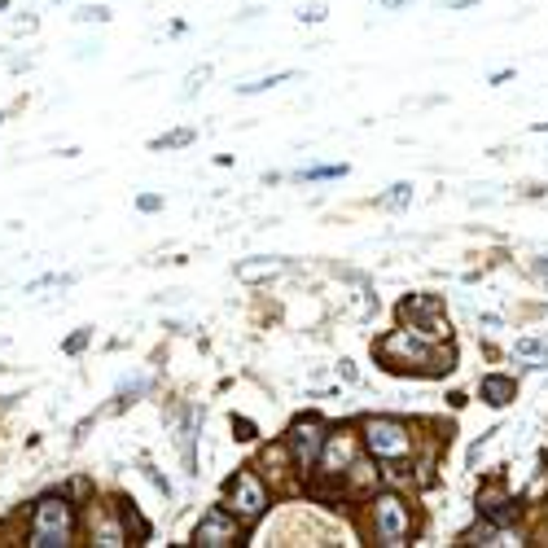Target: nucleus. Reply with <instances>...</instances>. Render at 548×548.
<instances>
[{"label":"nucleus","instance_id":"1","mask_svg":"<svg viewBox=\"0 0 548 548\" xmlns=\"http://www.w3.org/2000/svg\"><path fill=\"white\" fill-rule=\"evenodd\" d=\"M377 360H382V369H391V373H452L456 364H452V351H435V346L421 343V334L417 329H400V334H386L382 343H377Z\"/></svg>","mask_w":548,"mask_h":548},{"label":"nucleus","instance_id":"11","mask_svg":"<svg viewBox=\"0 0 548 548\" xmlns=\"http://www.w3.org/2000/svg\"><path fill=\"white\" fill-rule=\"evenodd\" d=\"M285 268L281 259H264V264H238V276L241 281H264V276H276Z\"/></svg>","mask_w":548,"mask_h":548},{"label":"nucleus","instance_id":"12","mask_svg":"<svg viewBox=\"0 0 548 548\" xmlns=\"http://www.w3.org/2000/svg\"><path fill=\"white\" fill-rule=\"evenodd\" d=\"M123 531H132V540H149V522L132 509V500L123 505Z\"/></svg>","mask_w":548,"mask_h":548},{"label":"nucleus","instance_id":"18","mask_svg":"<svg viewBox=\"0 0 548 548\" xmlns=\"http://www.w3.org/2000/svg\"><path fill=\"white\" fill-rule=\"evenodd\" d=\"M233 430H238V439H255V426H250L246 417H238V421H233Z\"/></svg>","mask_w":548,"mask_h":548},{"label":"nucleus","instance_id":"21","mask_svg":"<svg viewBox=\"0 0 548 548\" xmlns=\"http://www.w3.org/2000/svg\"><path fill=\"white\" fill-rule=\"evenodd\" d=\"M303 18H308V22H320V18H325V9H320V4H308V13H303Z\"/></svg>","mask_w":548,"mask_h":548},{"label":"nucleus","instance_id":"9","mask_svg":"<svg viewBox=\"0 0 548 548\" xmlns=\"http://www.w3.org/2000/svg\"><path fill=\"white\" fill-rule=\"evenodd\" d=\"M479 509H482V517H487L491 526H505V522H514V517H517L514 500H509V496H496V491H487V496H482Z\"/></svg>","mask_w":548,"mask_h":548},{"label":"nucleus","instance_id":"14","mask_svg":"<svg viewBox=\"0 0 548 548\" xmlns=\"http://www.w3.org/2000/svg\"><path fill=\"white\" fill-rule=\"evenodd\" d=\"M285 79H290V75H268V79H255V84H246L241 93L250 97V93H264V88H276V84H285Z\"/></svg>","mask_w":548,"mask_h":548},{"label":"nucleus","instance_id":"13","mask_svg":"<svg viewBox=\"0 0 548 548\" xmlns=\"http://www.w3.org/2000/svg\"><path fill=\"white\" fill-rule=\"evenodd\" d=\"M514 355H522V360L548 355V338H517V343H514Z\"/></svg>","mask_w":548,"mask_h":548},{"label":"nucleus","instance_id":"5","mask_svg":"<svg viewBox=\"0 0 548 548\" xmlns=\"http://www.w3.org/2000/svg\"><path fill=\"white\" fill-rule=\"evenodd\" d=\"M325 447H329L325 421L303 417V421H294V426H290V456H294V465H299V470H311V465L320 461V452H325Z\"/></svg>","mask_w":548,"mask_h":548},{"label":"nucleus","instance_id":"2","mask_svg":"<svg viewBox=\"0 0 548 548\" xmlns=\"http://www.w3.org/2000/svg\"><path fill=\"white\" fill-rule=\"evenodd\" d=\"M70 540H75V514H70V505L62 496H44L31 514V535H27V544L31 548H67Z\"/></svg>","mask_w":548,"mask_h":548},{"label":"nucleus","instance_id":"17","mask_svg":"<svg viewBox=\"0 0 548 548\" xmlns=\"http://www.w3.org/2000/svg\"><path fill=\"white\" fill-rule=\"evenodd\" d=\"M409 193H412L409 184H395V189L386 193V202H391V206H400V202H409Z\"/></svg>","mask_w":548,"mask_h":548},{"label":"nucleus","instance_id":"3","mask_svg":"<svg viewBox=\"0 0 548 548\" xmlns=\"http://www.w3.org/2000/svg\"><path fill=\"white\" fill-rule=\"evenodd\" d=\"M412 535V514L400 496H377L373 500V540L386 548L409 544Z\"/></svg>","mask_w":548,"mask_h":548},{"label":"nucleus","instance_id":"22","mask_svg":"<svg viewBox=\"0 0 548 548\" xmlns=\"http://www.w3.org/2000/svg\"><path fill=\"white\" fill-rule=\"evenodd\" d=\"M386 4H404V0H386Z\"/></svg>","mask_w":548,"mask_h":548},{"label":"nucleus","instance_id":"20","mask_svg":"<svg viewBox=\"0 0 548 548\" xmlns=\"http://www.w3.org/2000/svg\"><path fill=\"white\" fill-rule=\"evenodd\" d=\"M158 206H163V198H154V193H145V198H140V211H158Z\"/></svg>","mask_w":548,"mask_h":548},{"label":"nucleus","instance_id":"6","mask_svg":"<svg viewBox=\"0 0 548 548\" xmlns=\"http://www.w3.org/2000/svg\"><path fill=\"white\" fill-rule=\"evenodd\" d=\"M229 509L241 517V522H255V517L268 514V487L255 479L250 470H241L238 479L229 482Z\"/></svg>","mask_w":548,"mask_h":548},{"label":"nucleus","instance_id":"8","mask_svg":"<svg viewBox=\"0 0 548 548\" xmlns=\"http://www.w3.org/2000/svg\"><path fill=\"white\" fill-rule=\"evenodd\" d=\"M241 540V526H238V514L229 509H211V514L193 526V544L198 548H229V544H238Z\"/></svg>","mask_w":548,"mask_h":548},{"label":"nucleus","instance_id":"19","mask_svg":"<svg viewBox=\"0 0 548 548\" xmlns=\"http://www.w3.org/2000/svg\"><path fill=\"white\" fill-rule=\"evenodd\" d=\"M84 346H88V329H84V334H75V338L67 343V351H84Z\"/></svg>","mask_w":548,"mask_h":548},{"label":"nucleus","instance_id":"4","mask_svg":"<svg viewBox=\"0 0 548 548\" xmlns=\"http://www.w3.org/2000/svg\"><path fill=\"white\" fill-rule=\"evenodd\" d=\"M364 444H369L377 461H400V456L412 452V435L395 417H373V421H364Z\"/></svg>","mask_w":548,"mask_h":548},{"label":"nucleus","instance_id":"15","mask_svg":"<svg viewBox=\"0 0 548 548\" xmlns=\"http://www.w3.org/2000/svg\"><path fill=\"white\" fill-rule=\"evenodd\" d=\"M189 140H193V132H172V137L154 140V149H172V145H189Z\"/></svg>","mask_w":548,"mask_h":548},{"label":"nucleus","instance_id":"7","mask_svg":"<svg viewBox=\"0 0 548 548\" xmlns=\"http://www.w3.org/2000/svg\"><path fill=\"white\" fill-rule=\"evenodd\" d=\"M400 320L409 329H417V334H439V329H447L444 303L435 294H412V299H404L400 303Z\"/></svg>","mask_w":548,"mask_h":548},{"label":"nucleus","instance_id":"10","mask_svg":"<svg viewBox=\"0 0 548 548\" xmlns=\"http://www.w3.org/2000/svg\"><path fill=\"white\" fill-rule=\"evenodd\" d=\"M479 395L491 404V409H505V404L517 395V386H514V377H482Z\"/></svg>","mask_w":548,"mask_h":548},{"label":"nucleus","instance_id":"16","mask_svg":"<svg viewBox=\"0 0 548 548\" xmlns=\"http://www.w3.org/2000/svg\"><path fill=\"white\" fill-rule=\"evenodd\" d=\"M343 172L346 167L338 163V167H311V172H303V175H308V180H334V175H343Z\"/></svg>","mask_w":548,"mask_h":548}]
</instances>
